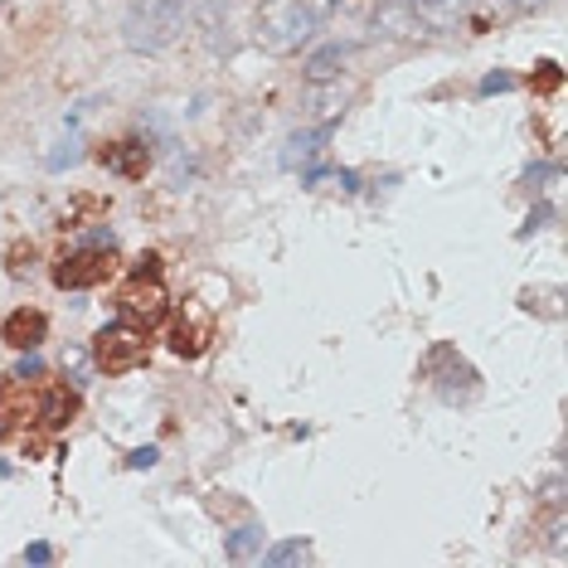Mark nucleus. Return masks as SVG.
<instances>
[{
    "instance_id": "423d86ee",
    "label": "nucleus",
    "mask_w": 568,
    "mask_h": 568,
    "mask_svg": "<svg viewBox=\"0 0 568 568\" xmlns=\"http://www.w3.org/2000/svg\"><path fill=\"white\" fill-rule=\"evenodd\" d=\"M209 340H214V316L204 311L200 302H185L175 331H170V350H175L180 360H200L204 350H209Z\"/></svg>"
},
{
    "instance_id": "4be33fe9",
    "label": "nucleus",
    "mask_w": 568,
    "mask_h": 568,
    "mask_svg": "<svg viewBox=\"0 0 568 568\" xmlns=\"http://www.w3.org/2000/svg\"><path fill=\"white\" fill-rule=\"evenodd\" d=\"M49 559H54L49 544H30V549H25V564H49Z\"/></svg>"
},
{
    "instance_id": "0eeeda50",
    "label": "nucleus",
    "mask_w": 568,
    "mask_h": 568,
    "mask_svg": "<svg viewBox=\"0 0 568 568\" xmlns=\"http://www.w3.org/2000/svg\"><path fill=\"white\" fill-rule=\"evenodd\" d=\"M423 10H413L408 0H399V5H384L374 10V34L379 39H413V34H423Z\"/></svg>"
},
{
    "instance_id": "ddd939ff",
    "label": "nucleus",
    "mask_w": 568,
    "mask_h": 568,
    "mask_svg": "<svg viewBox=\"0 0 568 568\" xmlns=\"http://www.w3.org/2000/svg\"><path fill=\"white\" fill-rule=\"evenodd\" d=\"M331 141V127H316V132H297L287 141V156H282V166H306L311 161L316 151H321V146Z\"/></svg>"
},
{
    "instance_id": "f8f14e48",
    "label": "nucleus",
    "mask_w": 568,
    "mask_h": 568,
    "mask_svg": "<svg viewBox=\"0 0 568 568\" xmlns=\"http://www.w3.org/2000/svg\"><path fill=\"white\" fill-rule=\"evenodd\" d=\"M345 102H350V93L345 88H326V83H311V93H306V117H340L345 112Z\"/></svg>"
},
{
    "instance_id": "9b49d317",
    "label": "nucleus",
    "mask_w": 568,
    "mask_h": 568,
    "mask_svg": "<svg viewBox=\"0 0 568 568\" xmlns=\"http://www.w3.org/2000/svg\"><path fill=\"white\" fill-rule=\"evenodd\" d=\"M107 166L117 170V175H127V180H141L146 175V166H151V151H146V141H122V146H112L107 151Z\"/></svg>"
},
{
    "instance_id": "9d476101",
    "label": "nucleus",
    "mask_w": 568,
    "mask_h": 568,
    "mask_svg": "<svg viewBox=\"0 0 568 568\" xmlns=\"http://www.w3.org/2000/svg\"><path fill=\"white\" fill-rule=\"evenodd\" d=\"M350 64V44H326V49H316L311 59H306V83H336L340 73H345Z\"/></svg>"
},
{
    "instance_id": "a211bd4d",
    "label": "nucleus",
    "mask_w": 568,
    "mask_h": 568,
    "mask_svg": "<svg viewBox=\"0 0 568 568\" xmlns=\"http://www.w3.org/2000/svg\"><path fill=\"white\" fill-rule=\"evenodd\" d=\"M510 88H515V78H510V73H486V78H481V98H491V93H510Z\"/></svg>"
},
{
    "instance_id": "5701e85b",
    "label": "nucleus",
    "mask_w": 568,
    "mask_h": 568,
    "mask_svg": "<svg viewBox=\"0 0 568 568\" xmlns=\"http://www.w3.org/2000/svg\"><path fill=\"white\" fill-rule=\"evenodd\" d=\"M544 219H554V209H549V204H539V209H535V214H530L525 234H535V229H544Z\"/></svg>"
},
{
    "instance_id": "f257e3e1",
    "label": "nucleus",
    "mask_w": 568,
    "mask_h": 568,
    "mask_svg": "<svg viewBox=\"0 0 568 568\" xmlns=\"http://www.w3.org/2000/svg\"><path fill=\"white\" fill-rule=\"evenodd\" d=\"M321 30V15H316L311 0H263L253 15V39L258 49L268 54H297L311 34Z\"/></svg>"
},
{
    "instance_id": "aec40b11",
    "label": "nucleus",
    "mask_w": 568,
    "mask_h": 568,
    "mask_svg": "<svg viewBox=\"0 0 568 568\" xmlns=\"http://www.w3.org/2000/svg\"><path fill=\"white\" fill-rule=\"evenodd\" d=\"M544 505L564 510V476H549V481H544Z\"/></svg>"
},
{
    "instance_id": "4468645a",
    "label": "nucleus",
    "mask_w": 568,
    "mask_h": 568,
    "mask_svg": "<svg viewBox=\"0 0 568 568\" xmlns=\"http://www.w3.org/2000/svg\"><path fill=\"white\" fill-rule=\"evenodd\" d=\"M253 554H263V525H243L224 539V559L243 564V559H253Z\"/></svg>"
},
{
    "instance_id": "6ab92c4d",
    "label": "nucleus",
    "mask_w": 568,
    "mask_h": 568,
    "mask_svg": "<svg viewBox=\"0 0 568 568\" xmlns=\"http://www.w3.org/2000/svg\"><path fill=\"white\" fill-rule=\"evenodd\" d=\"M132 277H161V258H156V253H141V258L132 263Z\"/></svg>"
},
{
    "instance_id": "6e6552de",
    "label": "nucleus",
    "mask_w": 568,
    "mask_h": 568,
    "mask_svg": "<svg viewBox=\"0 0 568 568\" xmlns=\"http://www.w3.org/2000/svg\"><path fill=\"white\" fill-rule=\"evenodd\" d=\"M44 336H49V321H44V311H30V306L10 311L5 326H0V340H5V345H15V350H34Z\"/></svg>"
},
{
    "instance_id": "a878e982",
    "label": "nucleus",
    "mask_w": 568,
    "mask_h": 568,
    "mask_svg": "<svg viewBox=\"0 0 568 568\" xmlns=\"http://www.w3.org/2000/svg\"><path fill=\"white\" fill-rule=\"evenodd\" d=\"M413 10H442V5H452V0H408Z\"/></svg>"
},
{
    "instance_id": "412c9836",
    "label": "nucleus",
    "mask_w": 568,
    "mask_h": 568,
    "mask_svg": "<svg viewBox=\"0 0 568 568\" xmlns=\"http://www.w3.org/2000/svg\"><path fill=\"white\" fill-rule=\"evenodd\" d=\"M15 374H20V379H39L44 365H39V360H34V355H25V360H20V365H15Z\"/></svg>"
},
{
    "instance_id": "2eb2a0df",
    "label": "nucleus",
    "mask_w": 568,
    "mask_h": 568,
    "mask_svg": "<svg viewBox=\"0 0 568 568\" xmlns=\"http://www.w3.org/2000/svg\"><path fill=\"white\" fill-rule=\"evenodd\" d=\"M520 302H525V311H539V316H564V287H530L520 292Z\"/></svg>"
},
{
    "instance_id": "7ed1b4c3",
    "label": "nucleus",
    "mask_w": 568,
    "mask_h": 568,
    "mask_svg": "<svg viewBox=\"0 0 568 568\" xmlns=\"http://www.w3.org/2000/svg\"><path fill=\"white\" fill-rule=\"evenodd\" d=\"M93 365L102 374H112V379L141 370L146 365V331H132V326H122V321L102 326L93 336Z\"/></svg>"
},
{
    "instance_id": "b1692460",
    "label": "nucleus",
    "mask_w": 568,
    "mask_h": 568,
    "mask_svg": "<svg viewBox=\"0 0 568 568\" xmlns=\"http://www.w3.org/2000/svg\"><path fill=\"white\" fill-rule=\"evenodd\" d=\"M132 467H156V447H141V452H132Z\"/></svg>"
},
{
    "instance_id": "bb28decb",
    "label": "nucleus",
    "mask_w": 568,
    "mask_h": 568,
    "mask_svg": "<svg viewBox=\"0 0 568 568\" xmlns=\"http://www.w3.org/2000/svg\"><path fill=\"white\" fill-rule=\"evenodd\" d=\"M156 5H170V0H132V10H156Z\"/></svg>"
},
{
    "instance_id": "1a4fd4ad",
    "label": "nucleus",
    "mask_w": 568,
    "mask_h": 568,
    "mask_svg": "<svg viewBox=\"0 0 568 568\" xmlns=\"http://www.w3.org/2000/svg\"><path fill=\"white\" fill-rule=\"evenodd\" d=\"M73 413H78V389H68V384H54V389L44 394V404L34 408L44 433H64V428L73 423Z\"/></svg>"
},
{
    "instance_id": "f3484780",
    "label": "nucleus",
    "mask_w": 568,
    "mask_h": 568,
    "mask_svg": "<svg viewBox=\"0 0 568 568\" xmlns=\"http://www.w3.org/2000/svg\"><path fill=\"white\" fill-rule=\"evenodd\" d=\"M559 83H564V68L554 64V59H544V64H539V73L530 78V88H535V93H554Z\"/></svg>"
},
{
    "instance_id": "393cba45",
    "label": "nucleus",
    "mask_w": 568,
    "mask_h": 568,
    "mask_svg": "<svg viewBox=\"0 0 568 568\" xmlns=\"http://www.w3.org/2000/svg\"><path fill=\"white\" fill-rule=\"evenodd\" d=\"M505 5H510V10H520V15H530V10H539L544 0H505Z\"/></svg>"
},
{
    "instance_id": "39448f33",
    "label": "nucleus",
    "mask_w": 568,
    "mask_h": 568,
    "mask_svg": "<svg viewBox=\"0 0 568 568\" xmlns=\"http://www.w3.org/2000/svg\"><path fill=\"white\" fill-rule=\"evenodd\" d=\"M112 248H78V253L59 258V268H54V282H59L64 292H88V287H102V282L112 277Z\"/></svg>"
},
{
    "instance_id": "dca6fc26",
    "label": "nucleus",
    "mask_w": 568,
    "mask_h": 568,
    "mask_svg": "<svg viewBox=\"0 0 568 568\" xmlns=\"http://www.w3.org/2000/svg\"><path fill=\"white\" fill-rule=\"evenodd\" d=\"M311 559V539H282L268 549V564L272 568H287V564H306Z\"/></svg>"
},
{
    "instance_id": "f03ea898",
    "label": "nucleus",
    "mask_w": 568,
    "mask_h": 568,
    "mask_svg": "<svg viewBox=\"0 0 568 568\" xmlns=\"http://www.w3.org/2000/svg\"><path fill=\"white\" fill-rule=\"evenodd\" d=\"M180 30H185V15H180L175 0H170V5H156V10H132L127 25H122V39H127L136 54H161L180 39Z\"/></svg>"
},
{
    "instance_id": "20e7f679",
    "label": "nucleus",
    "mask_w": 568,
    "mask_h": 568,
    "mask_svg": "<svg viewBox=\"0 0 568 568\" xmlns=\"http://www.w3.org/2000/svg\"><path fill=\"white\" fill-rule=\"evenodd\" d=\"M117 321L132 326V331L151 336L156 326L166 321V287H161V277H132V287L117 297Z\"/></svg>"
}]
</instances>
